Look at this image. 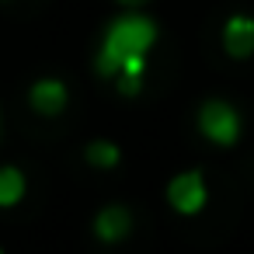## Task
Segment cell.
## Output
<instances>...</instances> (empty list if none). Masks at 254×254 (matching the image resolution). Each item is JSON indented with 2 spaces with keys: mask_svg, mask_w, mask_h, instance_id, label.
<instances>
[{
  "mask_svg": "<svg viewBox=\"0 0 254 254\" xmlns=\"http://www.w3.org/2000/svg\"><path fill=\"white\" fill-rule=\"evenodd\" d=\"M157 39H160V28H157L153 18L136 14V11L115 18V21L105 28L101 49H98V56H94V70H98V77L115 80L129 60H143V56H150V49L157 46Z\"/></svg>",
  "mask_w": 254,
  "mask_h": 254,
  "instance_id": "obj_1",
  "label": "cell"
},
{
  "mask_svg": "<svg viewBox=\"0 0 254 254\" xmlns=\"http://www.w3.org/2000/svg\"><path fill=\"white\" fill-rule=\"evenodd\" d=\"M195 126H198V132L212 143V146H237V139H240V132H244V119H240V112L230 105V101H223V98H209V101H202L198 105V115H195Z\"/></svg>",
  "mask_w": 254,
  "mask_h": 254,
  "instance_id": "obj_2",
  "label": "cell"
},
{
  "mask_svg": "<svg viewBox=\"0 0 254 254\" xmlns=\"http://www.w3.org/2000/svg\"><path fill=\"white\" fill-rule=\"evenodd\" d=\"M167 205L178 216H198L209 205V185L202 171H181L167 181Z\"/></svg>",
  "mask_w": 254,
  "mask_h": 254,
  "instance_id": "obj_3",
  "label": "cell"
},
{
  "mask_svg": "<svg viewBox=\"0 0 254 254\" xmlns=\"http://www.w3.org/2000/svg\"><path fill=\"white\" fill-rule=\"evenodd\" d=\"M28 105H32L35 115H42V119H56V115L66 112V105H70V91H66L63 80H56V77H42V80H35V84L28 87Z\"/></svg>",
  "mask_w": 254,
  "mask_h": 254,
  "instance_id": "obj_4",
  "label": "cell"
},
{
  "mask_svg": "<svg viewBox=\"0 0 254 254\" xmlns=\"http://www.w3.org/2000/svg\"><path fill=\"white\" fill-rule=\"evenodd\" d=\"M223 53L230 60L254 56V18L251 14H230L223 21Z\"/></svg>",
  "mask_w": 254,
  "mask_h": 254,
  "instance_id": "obj_5",
  "label": "cell"
},
{
  "mask_svg": "<svg viewBox=\"0 0 254 254\" xmlns=\"http://www.w3.org/2000/svg\"><path fill=\"white\" fill-rule=\"evenodd\" d=\"M91 230L101 244H122L132 233V212L126 205H105V209H98Z\"/></svg>",
  "mask_w": 254,
  "mask_h": 254,
  "instance_id": "obj_6",
  "label": "cell"
},
{
  "mask_svg": "<svg viewBox=\"0 0 254 254\" xmlns=\"http://www.w3.org/2000/svg\"><path fill=\"white\" fill-rule=\"evenodd\" d=\"M28 191V178L21 167L14 164H4L0 167V209H14Z\"/></svg>",
  "mask_w": 254,
  "mask_h": 254,
  "instance_id": "obj_7",
  "label": "cell"
},
{
  "mask_svg": "<svg viewBox=\"0 0 254 254\" xmlns=\"http://www.w3.org/2000/svg\"><path fill=\"white\" fill-rule=\"evenodd\" d=\"M84 160H87L91 167H98V171H112V167H119L122 150H119V143H112V139H94V143H87Z\"/></svg>",
  "mask_w": 254,
  "mask_h": 254,
  "instance_id": "obj_8",
  "label": "cell"
},
{
  "mask_svg": "<svg viewBox=\"0 0 254 254\" xmlns=\"http://www.w3.org/2000/svg\"><path fill=\"white\" fill-rule=\"evenodd\" d=\"M122 7H139V4H146V0H119Z\"/></svg>",
  "mask_w": 254,
  "mask_h": 254,
  "instance_id": "obj_9",
  "label": "cell"
},
{
  "mask_svg": "<svg viewBox=\"0 0 254 254\" xmlns=\"http://www.w3.org/2000/svg\"><path fill=\"white\" fill-rule=\"evenodd\" d=\"M0 254H4V247H0Z\"/></svg>",
  "mask_w": 254,
  "mask_h": 254,
  "instance_id": "obj_10",
  "label": "cell"
}]
</instances>
